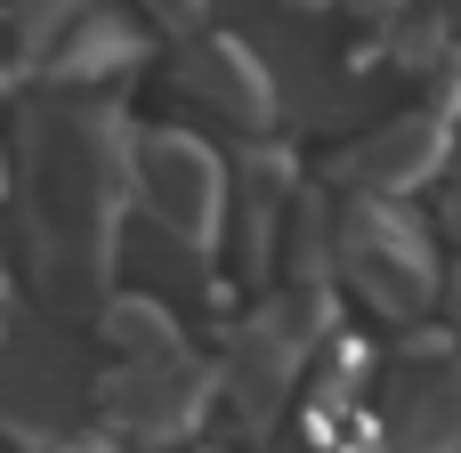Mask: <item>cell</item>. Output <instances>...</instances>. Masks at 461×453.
I'll use <instances>...</instances> for the list:
<instances>
[{
  "label": "cell",
  "mask_w": 461,
  "mask_h": 453,
  "mask_svg": "<svg viewBox=\"0 0 461 453\" xmlns=\"http://www.w3.org/2000/svg\"><path fill=\"white\" fill-rule=\"evenodd\" d=\"M154 49H162V32H154L138 8L105 0L97 16H81V24L65 32V49L41 65V81H32V89H65V97H113V89H130V81L154 65Z\"/></svg>",
  "instance_id": "cell-12"
},
{
  "label": "cell",
  "mask_w": 461,
  "mask_h": 453,
  "mask_svg": "<svg viewBox=\"0 0 461 453\" xmlns=\"http://www.w3.org/2000/svg\"><path fill=\"white\" fill-rule=\"evenodd\" d=\"M97 8L105 0H0V65L41 81V65L65 49V32L81 16H97Z\"/></svg>",
  "instance_id": "cell-15"
},
{
  "label": "cell",
  "mask_w": 461,
  "mask_h": 453,
  "mask_svg": "<svg viewBox=\"0 0 461 453\" xmlns=\"http://www.w3.org/2000/svg\"><path fill=\"white\" fill-rule=\"evenodd\" d=\"M446 113H454V186H461V97L446 105Z\"/></svg>",
  "instance_id": "cell-20"
},
{
  "label": "cell",
  "mask_w": 461,
  "mask_h": 453,
  "mask_svg": "<svg viewBox=\"0 0 461 453\" xmlns=\"http://www.w3.org/2000/svg\"><path fill=\"white\" fill-rule=\"evenodd\" d=\"M122 8H138V16H146V24H154V32L170 41V49L219 24V0H122Z\"/></svg>",
  "instance_id": "cell-16"
},
{
  "label": "cell",
  "mask_w": 461,
  "mask_h": 453,
  "mask_svg": "<svg viewBox=\"0 0 461 453\" xmlns=\"http://www.w3.org/2000/svg\"><path fill=\"white\" fill-rule=\"evenodd\" d=\"M308 146L292 138H259V146H235V219H227V276L259 300L276 292L284 276V235H292V211L308 195Z\"/></svg>",
  "instance_id": "cell-10"
},
{
  "label": "cell",
  "mask_w": 461,
  "mask_h": 453,
  "mask_svg": "<svg viewBox=\"0 0 461 453\" xmlns=\"http://www.w3.org/2000/svg\"><path fill=\"white\" fill-rule=\"evenodd\" d=\"M89 340L105 349V365H154V357H178V349H194V324L178 316V308H162L154 292H113L105 300V316L89 324Z\"/></svg>",
  "instance_id": "cell-14"
},
{
  "label": "cell",
  "mask_w": 461,
  "mask_h": 453,
  "mask_svg": "<svg viewBox=\"0 0 461 453\" xmlns=\"http://www.w3.org/2000/svg\"><path fill=\"white\" fill-rule=\"evenodd\" d=\"M122 284L130 292H154L162 308H178L186 324H203V316H219L227 300H235V276L211 259V251H194V243H178V235H162V227H130V251H122Z\"/></svg>",
  "instance_id": "cell-13"
},
{
  "label": "cell",
  "mask_w": 461,
  "mask_h": 453,
  "mask_svg": "<svg viewBox=\"0 0 461 453\" xmlns=\"http://www.w3.org/2000/svg\"><path fill=\"white\" fill-rule=\"evenodd\" d=\"M0 446L8 453H122L105 438V349L49 316H8L0 349Z\"/></svg>",
  "instance_id": "cell-3"
},
{
  "label": "cell",
  "mask_w": 461,
  "mask_h": 453,
  "mask_svg": "<svg viewBox=\"0 0 461 453\" xmlns=\"http://www.w3.org/2000/svg\"><path fill=\"white\" fill-rule=\"evenodd\" d=\"M413 8H421V0H340V16H348V32H357L365 49H381V41H389V32H397V24H405Z\"/></svg>",
  "instance_id": "cell-17"
},
{
  "label": "cell",
  "mask_w": 461,
  "mask_h": 453,
  "mask_svg": "<svg viewBox=\"0 0 461 453\" xmlns=\"http://www.w3.org/2000/svg\"><path fill=\"white\" fill-rule=\"evenodd\" d=\"M446 332L461 340V259H454V284H446Z\"/></svg>",
  "instance_id": "cell-19"
},
{
  "label": "cell",
  "mask_w": 461,
  "mask_h": 453,
  "mask_svg": "<svg viewBox=\"0 0 461 453\" xmlns=\"http://www.w3.org/2000/svg\"><path fill=\"white\" fill-rule=\"evenodd\" d=\"M373 421L389 453H461V340L446 324L413 332L389 357Z\"/></svg>",
  "instance_id": "cell-11"
},
{
  "label": "cell",
  "mask_w": 461,
  "mask_h": 453,
  "mask_svg": "<svg viewBox=\"0 0 461 453\" xmlns=\"http://www.w3.org/2000/svg\"><path fill=\"white\" fill-rule=\"evenodd\" d=\"M8 251L32 316L49 324H97L122 292V251L138 227L130 154L138 122L113 97H65L24 89L8 113Z\"/></svg>",
  "instance_id": "cell-1"
},
{
  "label": "cell",
  "mask_w": 461,
  "mask_h": 453,
  "mask_svg": "<svg viewBox=\"0 0 461 453\" xmlns=\"http://www.w3.org/2000/svg\"><path fill=\"white\" fill-rule=\"evenodd\" d=\"M340 203H413V195H446L454 186V113L446 105H397L373 130H357L348 146L324 154L316 170Z\"/></svg>",
  "instance_id": "cell-9"
},
{
  "label": "cell",
  "mask_w": 461,
  "mask_h": 453,
  "mask_svg": "<svg viewBox=\"0 0 461 453\" xmlns=\"http://www.w3.org/2000/svg\"><path fill=\"white\" fill-rule=\"evenodd\" d=\"M219 349H178L154 365H105V438L122 453H178L219 421Z\"/></svg>",
  "instance_id": "cell-7"
},
{
  "label": "cell",
  "mask_w": 461,
  "mask_h": 453,
  "mask_svg": "<svg viewBox=\"0 0 461 453\" xmlns=\"http://www.w3.org/2000/svg\"><path fill=\"white\" fill-rule=\"evenodd\" d=\"M429 219H438V235L454 243V259H461V186H446V195H438V211H429Z\"/></svg>",
  "instance_id": "cell-18"
},
{
  "label": "cell",
  "mask_w": 461,
  "mask_h": 453,
  "mask_svg": "<svg viewBox=\"0 0 461 453\" xmlns=\"http://www.w3.org/2000/svg\"><path fill=\"white\" fill-rule=\"evenodd\" d=\"M0 349H8V316H0Z\"/></svg>",
  "instance_id": "cell-21"
},
{
  "label": "cell",
  "mask_w": 461,
  "mask_h": 453,
  "mask_svg": "<svg viewBox=\"0 0 461 453\" xmlns=\"http://www.w3.org/2000/svg\"><path fill=\"white\" fill-rule=\"evenodd\" d=\"M276 73V113H284V138L308 146V138H332L348 146L357 130H373V81H381V57L365 41H340L332 16H276V24H243Z\"/></svg>",
  "instance_id": "cell-5"
},
{
  "label": "cell",
  "mask_w": 461,
  "mask_h": 453,
  "mask_svg": "<svg viewBox=\"0 0 461 453\" xmlns=\"http://www.w3.org/2000/svg\"><path fill=\"white\" fill-rule=\"evenodd\" d=\"M219 373H227V397H219V421L235 446H267L284 421H300L308 405V381L324 365V349L340 340V292H259L243 300V316L219 324Z\"/></svg>",
  "instance_id": "cell-2"
},
{
  "label": "cell",
  "mask_w": 461,
  "mask_h": 453,
  "mask_svg": "<svg viewBox=\"0 0 461 453\" xmlns=\"http://www.w3.org/2000/svg\"><path fill=\"white\" fill-rule=\"evenodd\" d=\"M178 105L194 113V130L227 138V146H259V138H284V113H276V73L259 57V41L243 24H211L194 41L170 49V73Z\"/></svg>",
  "instance_id": "cell-8"
},
{
  "label": "cell",
  "mask_w": 461,
  "mask_h": 453,
  "mask_svg": "<svg viewBox=\"0 0 461 453\" xmlns=\"http://www.w3.org/2000/svg\"><path fill=\"white\" fill-rule=\"evenodd\" d=\"M446 235L429 211L413 203H340V292L389 324V332H429V316H446Z\"/></svg>",
  "instance_id": "cell-4"
},
{
  "label": "cell",
  "mask_w": 461,
  "mask_h": 453,
  "mask_svg": "<svg viewBox=\"0 0 461 453\" xmlns=\"http://www.w3.org/2000/svg\"><path fill=\"white\" fill-rule=\"evenodd\" d=\"M130 195L138 219L211 251L227 267V219H235V146H211V130L194 122H138V154H130Z\"/></svg>",
  "instance_id": "cell-6"
}]
</instances>
